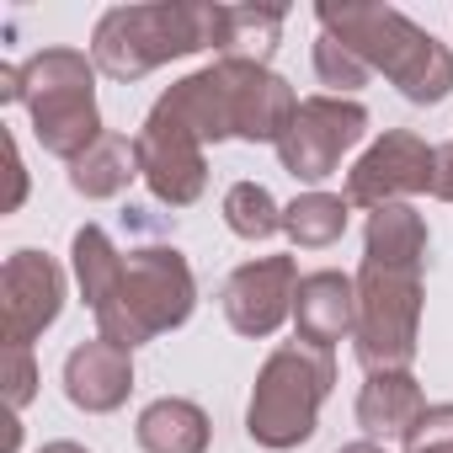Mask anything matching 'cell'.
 Masks as SVG:
<instances>
[{"label":"cell","mask_w":453,"mask_h":453,"mask_svg":"<svg viewBox=\"0 0 453 453\" xmlns=\"http://www.w3.org/2000/svg\"><path fill=\"white\" fill-rule=\"evenodd\" d=\"M219 43V6L208 0H160V6H112L91 27V59L112 81H144L171 59H192Z\"/></svg>","instance_id":"5"},{"label":"cell","mask_w":453,"mask_h":453,"mask_svg":"<svg viewBox=\"0 0 453 453\" xmlns=\"http://www.w3.org/2000/svg\"><path fill=\"white\" fill-rule=\"evenodd\" d=\"M283 6H219V59H251L267 65L273 49L283 43Z\"/></svg>","instance_id":"18"},{"label":"cell","mask_w":453,"mask_h":453,"mask_svg":"<svg viewBox=\"0 0 453 453\" xmlns=\"http://www.w3.org/2000/svg\"><path fill=\"white\" fill-rule=\"evenodd\" d=\"M405 453H453V405H426L421 421L405 432Z\"/></svg>","instance_id":"22"},{"label":"cell","mask_w":453,"mask_h":453,"mask_svg":"<svg viewBox=\"0 0 453 453\" xmlns=\"http://www.w3.org/2000/svg\"><path fill=\"white\" fill-rule=\"evenodd\" d=\"M368 134V107L357 96H304L288 134L278 139V160L294 181H326L342 171V160L363 144Z\"/></svg>","instance_id":"8"},{"label":"cell","mask_w":453,"mask_h":453,"mask_svg":"<svg viewBox=\"0 0 453 453\" xmlns=\"http://www.w3.org/2000/svg\"><path fill=\"white\" fill-rule=\"evenodd\" d=\"M294 331H299V342L326 347V352H336V342H352V331H357V278H347L336 267L304 273L299 294H294Z\"/></svg>","instance_id":"14"},{"label":"cell","mask_w":453,"mask_h":453,"mask_svg":"<svg viewBox=\"0 0 453 453\" xmlns=\"http://www.w3.org/2000/svg\"><path fill=\"white\" fill-rule=\"evenodd\" d=\"M96 59L81 49H38L22 65H0V102L27 107L33 139L70 165L107 134L96 107Z\"/></svg>","instance_id":"4"},{"label":"cell","mask_w":453,"mask_h":453,"mask_svg":"<svg viewBox=\"0 0 453 453\" xmlns=\"http://www.w3.org/2000/svg\"><path fill=\"white\" fill-rule=\"evenodd\" d=\"M432 197L453 203V139H448V144H437V187H432Z\"/></svg>","instance_id":"25"},{"label":"cell","mask_w":453,"mask_h":453,"mask_svg":"<svg viewBox=\"0 0 453 453\" xmlns=\"http://www.w3.org/2000/svg\"><path fill=\"white\" fill-rule=\"evenodd\" d=\"M65 315V267L49 251H12L0 267V326L6 347H33Z\"/></svg>","instance_id":"11"},{"label":"cell","mask_w":453,"mask_h":453,"mask_svg":"<svg viewBox=\"0 0 453 453\" xmlns=\"http://www.w3.org/2000/svg\"><path fill=\"white\" fill-rule=\"evenodd\" d=\"M336 389V352L310 347V342H278L267 363L257 368L251 405H246V432L267 453L304 448L320 426V405Z\"/></svg>","instance_id":"6"},{"label":"cell","mask_w":453,"mask_h":453,"mask_svg":"<svg viewBox=\"0 0 453 453\" xmlns=\"http://www.w3.org/2000/svg\"><path fill=\"white\" fill-rule=\"evenodd\" d=\"M347 192H299L288 208H283V235L299 246V251H326L347 235Z\"/></svg>","instance_id":"19"},{"label":"cell","mask_w":453,"mask_h":453,"mask_svg":"<svg viewBox=\"0 0 453 453\" xmlns=\"http://www.w3.org/2000/svg\"><path fill=\"white\" fill-rule=\"evenodd\" d=\"M224 224H230V235L262 246V241L283 235V203L262 181H235L230 192H224Z\"/></svg>","instance_id":"20"},{"label":"cell","mask_w":453,"mask_h":453,"mask_svg":"<svg viewBox=\"0 0 453 453\" xmlns=\"http://www.w3.org/2000/svg\"><path fill=\"white\" fill-rule=\"evenodd\" d=\"M38 453H91V448H81V442H70V437H59V442H43Z\"/></svg>","instance_id":"26"},{"label":"cell","mask_w":453,"mask_h":453,"mask_svg":"<svg viewBox=\"0 0 453 453\" xmlns=\"http://www.w3.org/2000/svg\"><path fill=\"white\" fill-rule=\"evenodd\" d=\"M134 144H139V176L155 192V203L192 208L203 197V187H208V150L187 128L165 123L160 112H144Z\"/></svg>","instance_id":"12"},{"label":"cell","mask_w":453,"mask_h":453,"mask_svg":"<svg viewBox=\"0 0 453 453\" xmlns=\"http://www.w3.org/2000/svg\"><path fill=\"white\" fill-rule=\"evenodd\" d=\"M139 176V144L128 134H102L81 160H70V187L86 197V203H107L118 192H128V181Z\"/></svg>","instance_id":"17"},{"label":"cell","mask_w":453,"mask_h":453,"mask_svg":"<svg viewBox=\"0 0 453 453\" xmlns=\"http://www.w3.org/2000/svg\"><path fill=\"white\" fill-rule=\"evenodd\" d=\"M336 453H389V448H384V442H368V437H363V442H347V448H336Z\"/></svg>","instance_id":"27"},{"label":"cell","mask_w":453,"mask_h":453,"mask_svg":"<svg viewBox=\"0 0 453 453\" xmlns=\"http://www.w3.org/2000/svg\"><path fill=\"white\" fill-rule=\"evenodd\" d=\"M70 267L86 310L96 315V336L128 352L165 331H181L197 310V278L176 246L118 251L102 224H81L70 235Z\"/></svg>","instance_id":"1"},{"label":"cell","mask_w":453,"mask_h":453,"mask_svg":"<svg viewBox=\"0 0 453 453\" xmlns=\"http://www.w3.org/2000/svg\"><path fill=\"white\" fill-rule=\"evenodd\" d=\"M134 395V352L107 342V336H91L81 347H70L65 357V400L86 416H112L123 400Z\"/></svg>","instance_id":"13"},{"label":"cell","mask_w":453,"mask_h":453,"mask_svg":"<svg viewBox=\"0 0 453 453\" xmlns=\"http://www.w3.org/2000/svg\"><path fill=\"white\" fill-rule=\"evenodd\" d=\"M421 267L426 262H384L363 257L357 267V331L352 352L363 373H400L421 347Z\"/></svg>","instance_id":"7"},{"label":"cell","mask_w":453,"mask_h":453,"mask_svg":"<svg viewBox=\"0 0 453 453\" xmlns=\"http://www.w3.org/2000/svg\"><path fill=\"white\" fill-rule=\"evenodd\" d=\"M315 75H320V86H331V96H352V91H363L373 81V70L347 43H336L326 33L315 38Z\"/></svg>","instance_id":"21"},{"label":"cell","mask_w":453,"mask_h":453,"mask_svg":"<svg viewBox=\"0 0 453 453\" xmlns=\"http://www.w3.org/2000/svg\"><path fill=\"white\" fill-rule=\"evenodd\" d=\"M134 437L144 453H208L213 442V421L197 400H181V395H160L139 411L134 421Z\"/></svg>","instance_id":"16"},{"label":"cell","mask_w":453,"mask_h":453,"mask_svg":"<svg viewBox=\"0 0 453 453\" xmlns=\"http://www.w3.org/2000/svg\"><path fill=\"white\" fill-rule=\"evenodd\" d=\"M315 22L326 38L347 43L373 75H384L405 102L437 107L453 96V49L416 27L405 12L379 6V0H320Z\"/></svg>","instance_id":"3"},{"label":"cell","mask_w":453,"mask_h":453,"mask_svg":"<svg viewBox=\"0 0 453 453\" xmlns=\"http://www.w3.org/2000/svg\"><path fill=\"white\" fill-rule=\"evenodd\" d=\"M38 395V363H33V347H6V400L12 411H27Z\"/></svg>","instance_id":"23"},{"label":"cell","mask_w":453,"mask_h":453,"mask_svg":"<svg viewBox=\"0 0 453 453\" xmlns=\"http://www.w3.org/2000/svg\"><path fill=\"white\" fill-rule=\"evenodd\" d=\"M421 411H426V395H421V384H416L411 368H400V373H368L363 389H357V426H363L368 442H389V437L405 442V432L421 421Z\"/></svg>","instance_id":"15"},{"label":"cell","mask_w":453,"mask_h":453,"mask_svg":"<svg viewBox=\"0 0 453 453\" xmlns=\"http://www.w3.org/2000/svg\"><path fill=\"white\" fill-rule=\"evenodd\" d=\"M6 160H12V197H6V208H22V197H27V165H22L17 134H6Z\"/></svg>","instance_id":"24"},{"label":"cell","mask_w":453,"mask_h":453,"mask_svg":"<svg viewBox=\"0 0 453 453\" xmlns=\"http://www.w3.org/2000/svg\"><path fill=\"white\" fill-rule=\"evenodd\" d=\"M165 123L187 128L203 150L224 144V139H246V144H273L288 134L294 112H299V91L251 59H213L192 75H181L176 86H165L155 96V107Z\"/></svg>","instance_id":"2"},{"label":"cell","mask_w":453,"mask_h":453,"mask_svg":"<svg viewBox=\"0 0 453 453\" xmlns=\"http://www.w3.org/2000/svg\"><path fill=\"white\" fill-rule=\"evenodd\" d=\"M432 187H437V144H426L411 128H384L347 171V203L368 213L389 203H411Z\"/></svg>","instance_id":"9"},{"label":"cell","mask_w":453,"mask_h":453,"mask_svg":"<svg viewBox=\"0 0 453 453\" xmlns=\"http://www.w3.org/2000/svg\"><path fill=\"white\" fill-rule=\"evenodd\" d=\"M294 294H299V262L294 257H251L224 278V320L235 336L267 342L294 320Z\"/></svg>","instance_id":"10"}]
</instances>
